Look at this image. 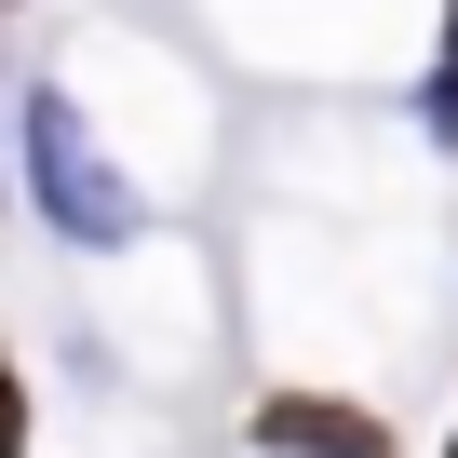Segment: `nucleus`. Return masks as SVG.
I'll return each mask as SVG.
<instances>
[{"mask_svg": "<svg viewBox=\"0 0 458 458\" xmlns=\"http://www.w3.org/2000/svg\"><path fill=\"white\" fill-rule=\"evenodd\" d=\"M0 458H28V391H14V351H0Z\"/></svg>", "mask_w": 458, "mask_h": 458, "instance_id": "7ed1b4c3", "label": "nucleus"}, {"mask_svg": "<svg viewBox=\"0 0 458 458\" xmlns=\"http://www.w3.org/2000/svg\"><path fill=\"white\" fill-rule=\"evenodd\" d=\"M28 175H41V216L68 229V243H135V189L81 148L68 95H28Z\"/></svg>", "mask_w": 458, "mask_h": 458, "instance_id": "f257e3e1", "label": "nucleus"}, {"mask_svg": "<svg viewBox=\"0 0 458 458\" xmlns=\"http://www.w3.org/2000/svg\"><path fill=\"white\" fill-rule=\"evenodd\" d=\"M257 445H270V458H404V445H391L364 404H337V391H270V404H257Z\"/></svg>", "mask_w": 458, "mask_h": 458, "instance_id": "f03ea898", "label": "nucleus"}, {"mask_svg": "<svg viewBox=\"0 0 458 458\" xmlns=\"http://www.w3.org/2000/svg\"><path fill=\"white\" fill-rule=\"evenodd\" d=\"M445 458H458V445H445Z\"/></svg>", "mask_w": 458, "mask_h": 458, "instance_id": "39448f33", "label": "nucleus"}, {"mask_svg": "<svg viewBox=\"0 0 458 458\" xmlns=\"http://www.w3.org/2000/svg\"><path fill=\"white\" fill-rule=\"evenodd\" d=\"M431 122H458V0H445V81H431Z\"/></svg>", "mask_w": 458, "mask_h": 458, "instance_id": "20e7f679", "label": "nucleus"}]
</instances>
